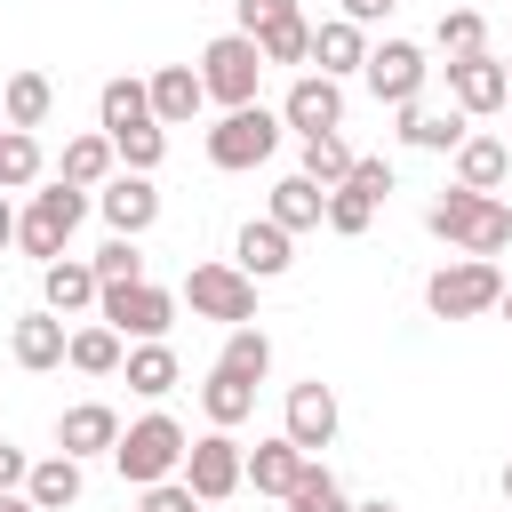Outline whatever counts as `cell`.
I'll list each match as a JSON object with an SVG mask.
<instances>
[{"label":"cell","instance_id":"cell-1","mask_svg":"<svg viewBox=\"0 0 512 512\" xmlns=\"http://www.w3.org/2000/svg\"><path fill=\"white\" fill-rule=\"evenodd\" d=\"M424 232L432 240H448L456 256H504L512 248V208L496 200V192H464V184H448L432 208H424Z\"/></svg>","mask_w":512,"mask_h":512},{"label":"cell","instance_id":"cell-2","mask_svg":"<svg viewBox=\"0 0 512 512\" xmlns=\"http://www.w3.org/2000/svg\"><path fill=\"white\" fill-rule=\"evenodd\" d=\"M184 424L168 416V408H152V416H136V424H120V440H112V464H120V480L128 488H160V480H176L184 472Z\"/></svg>","mask_w":512,"mask_h":512},{"label":"cell","instance_id":"cell-3","mask_svg":"<svg viewBox=\"0 0 512 512\" xmlns=\"http://www.w3.org/2000/svg\"><path fill=\"white\" fill-rule=\"evenodd\" d=\"M496 296H504V264H488V256H448L424 280L432 320H480V312H496Z\"/></svg>","mask_w":512,"mask_h":512},{"label":"cell","instance_id":"cell-4","mask_svg":"<svg viewBox=\"0 0 512 512\" xmlns=\"http://www.w3.org/2000/svg\"><path fill=\"white\" fill-rule=\"evenodd\" d=\"M280 112H264V104H240V112H224L216 128H208V168H224V176H248V168H264L272 152H280Z\"/></svg>","mask_w":512,"mask_h":512},{"label":"cell","instance_id":"cell-5","mask_svg":"<svg viewBox=\"0 0 512 512\" xmlns=\"http://www.w3.org/2000/svg\"><path fill=\"white\" fill-rule=\"evenodd\" d=\"M96 320H104L120 344H168V328H176V296H168V288H152V280L96 288Z\"/></svg>","mask_w":512,"mask_h":512},{"label":"cell","instance_id":"cell-6","mask_svg":"<svg viewBox=\"0 0 512 512\" xmlns=\"http://www.w3.org/2000/svg\"><path fill=\"white\" fill-rule=\"evenodd\" d=\"M200 88H208V104H224V112H240V104H256V80H264V56H256V40L248 32H216L208 48H200Z\"/></svg>","mask_w":512,"mask_h":512},{"label":"cell","instance_id":"cell-7","mask_svg":"<svg viewBox=\"0 0 512 512\" xmlns=\"http://www.w3.org/2000/svg\"><path fill=\"white\" fill-rule=\"evenodd\" d=\"M96 200L88 192H72V184H48V192H32V208L16 216V248L24 256H40V264H56L64 256V240L80 232V216H88Z\"/></svg>","mask_w":512,"mask_h":512},{"label":"cell","instance_id":"cell-8","mask_svg":"<svg viewBox=\"0 0 512 512\" xmlns=\"http://www.w3.org/2000/svg\"><path fill=\"white\" fill-rule=\"evenodd\" d=\"M232 32H248L264 64H312V24H304L296 0H240Z\"/></svg>","mask_w":512,"mask_h":512},{"label":"cell","instance_id":"cell-9","mask_svg":"<svg viewBox=\"0 0 512 512\" xmlns=\"http://www.w3.org/2000/svg\"><path fill=\"white\" fill-rule=\"evenodd\" d=\"M360 80H368V96H376V104L408 112V104H424L432 64H424V48H416V40H376V48H368V64H360Z\"/></svg>","mask_w":512,"mask_h":512},{"label":"cell","instance_id":"cell-10","mask_svg":"<svg viewBox=\"0 0 512 512\" xmlns=\"http://www.w3.org/2000/svg\"><path fill=\"white\" fill-rule=\"evenodd\" d=\"M184 304L200 320H224V328H256V280L232 272V264H192L184 272Z\"/></svg>","mask_w":512,"mask_h":512},{"label":"cell","instance_id":"cell-11","mask_svg":"<svg viewBox=\"0 0 512 512\" xmlns=\"http://www.w3.org/2000/svg\"><path fill=\"white\" fill-rule=\"evenodd\" d=\"M240 464H248V448H240L232 432H200V440L184 448V472H176V480H184L200 504H224V496H240V488H248V480H240Z\"/></svg>","mask_w":512,"mask_h":512},{"label":"cell","instance_id":"cell-12","mask_svg":"<svg viewBox=\"0 0 512 512\" xmlns=\"http://www.w3.org/2000/svg\"><path fill=\"white\" fill-rule=\"evenodd\" d=\"M280 128H288V136H336V128H344V80L296 72L288 96H280Z\"/></svg>","mask_w":512,"mask_h":512},{"label":"cell","instance_id":"cell-13","mask_svg":"<svg viewBox=\"0 0 512 512\" xmlns=\"http://www.w3.org/2000/svg\"><path fill=\"white\" fill-rule=\"evenodd\" d=\"M96 216L112 224V240H144V232L160 224V184H152V176L112 168V176L96 184Z\"/></svg>","mask_w":512,"mask_h":512},{"label":"cell","instance_id":"cell-14","mask_svg":"<svg viewBox=\"0 0 512 512\" xmlns=\"http://www.w3.org/2000/svg\"><path fill=\"white\" fill-rule=\"evenodd\" d=\"M448 104L464 112V120H488V112H504L512 104V88H504V56H448Z\"/></svg>","mask_w":512,"mask_h":512},{"label":"cell","instance_id":"cell-15","mask_svg":"<svg viewBox=\"0 0 512 512\" xmlns=\"http://www.w3.org/2000/svg\"><path fill=\"white\" fill-rule=\"evenodd\" d=\"M336 392L320 384V376H304V384H288V408H280V440H296L304 456H320L328 440H336Z\"/></svg>","mask_w":512,"mask_h":512},{"label":"cell","instance_id":"cell-16","mask_svg":"<svg viewBox=\"0 0 512 512\" xmlns=\"http://www.w3.org/2000/svg\"><path fill=\"white\" fill-rule=\"evenodd\" d=\"M224 264H232V272H248V280H280V272L296 264V240H288V232H280L272 216H248Z\"/></svg>","mask_w":512,"mask_h":512},{"label":"cell","instance_id":"cell-17","mask_svg":"<svg viewBox=\"0 0 512 512\" xmlns=\"http://www.w3.org/2000/svg\"><path fill=\"white\" fill-rule=\"evenodd\" d=\"M112 440H120V416H112L104 400H72V408L56 416V448H64L72 464H88V456H112Z\"/></svg>","mask_w":512,"mask_h":512},{"label":"cell","instance_id":"cell-18","mask_svg":"<svg viewBox=\"0 0 512 512\" xmlns=\"http://www.w3.org/2000/svg\"><path fill=\"white\" fill-rule=\"evenodd\" d=\"M40 312H56V320H80V312H96V272H88L80 256H56V264H40Z\"/></svg>","mask_w":512,"mask_h":512},{"label":"cell","instance_id":"cell-19","mask_svg":"<svg viewBox=\"0 0 512 512\" xmlns=\"http://www.w3.org/2000/svg\"><path fill=\"white\" fill-rule=\"evenodd\" d=\"M64 336H72V328H64L56 312H24V320L8 328V352H16L24 376H48V368H64Z\"/></svg>","mask_w":512,"mask_h":512},{"label":"cell","instance_id":"cell-20","mask_svg":"<svg viewBox=\"0 0 512 512\" xmlns=\"http://www.w3.org/2000/svg\"><path fill=\"white\" fill-rule=\"evenodd\" d=\"M304 464H312V456H304L296 440H256L248 464H240V480H248L256 496H280V504H288V488L304 480Z\"/></svg>","mask_w":512,"mask_h":512},{"label":"cell","instance_id":"cell-21","mask_svg":"<svg viewBox=\"0 0 512 512\" xmlns=\"http://www.w3.org/2000/svg\"><path fill=\"white\" fill-rule=\"evenodd\" d=\"M144 96H152V120H160V128H184V120L208 104V88H200L192 64H160V72L144 80Z\"/></svg>","mask_w":512,"mask_h":512},{"label":"cell","instance_id":"cell-22","mask_svg":"<svg viewBox=\"0 0 512 512\" xmlns=\"http://www.w3.org/2000/svg\"><path fill=\"white\" fill-rule=\"evenodd\" d=\"M464 136H472V120H464L456 104H408V112H400V144H408V152H456Z\"/></svg>","mask_w":512,"mask_h":512},{"label":"cell","instance_id":"cell-23","mask_svg":"<svg viewBox=\"0 0 512 512\" xmlns=\"http://www.w3.org/2000/svg\"><path fill=\"white\" fill-rule=\"evenodd\" d=\"M448 160H456V184H464V192H496V184L512 176V144H504V136H480V128H472Z\"/></svg>","mask_w":512,"mask_h":512},{"label":"cell","instance_id":"cell-24","mask_svg":"<svg viewBox=\"0 0 512 512\" xmlns=\"http://www.w3.org/2000/svg\"><path fill=\"white\" fill-rule=\"evenodd\" d=\"M80 488H88V480H80V464H72L64 448H56V456H40V464L24 472V496H32V512H72V504H80Z\"/></svg>","mask_w":512,"mask_h":512},{"label":"cell","instance_id":"cell-25","mask_svg":"<svg viewBox=\"0 0 512 512\" xmlns=\"http://www.w3.org/2000/svg\"><path fill=\"white\" fill-rule=\"evenodd\" d=\"M312 64H320L328 80H344V72H360V64H368V32H360V24H344V16H328V24H312Z\"/></svg>","mask_w":512,"mask_h":512},{"label":"cell","instance_id":"cell-26","mask_svg":"<svg viewBox=\"0 0 512 512\" xmlns=\"http://www.w3.org/2000/svg\"><path fill=\"white\" fill-rule=\"evenodd\" d=\"M144 120H152V96H144V80L112 72V80L96 88V128H104V136H128V128H144Z\"/></svg>","mask_w":512,"mask_h":512},{"label":"cell","instance_id":"cell-27","mask_svg":"<svg viewBox=\"0 0 512 512\" xmlns=\"http://www.w3.org/2000/svg\"><path fill=\"white\" fill-rule=\"evenodd\" d=\"M120 360H128V344H120L104 320H80V328L64 336V368H80V376H120Z\"/></svg>","mask_w":512,"mask_h":512},{"label":"cell","instance_id":"cell-28","mask_svg":"<svg viewBox=\"0 0 512 512\" xmlns=\"http://www.w3.org/2000/svg\"><path fill=\"white\" fill-rule=\"evenodd\" d=\"M120 376H128V392H136V400H168V392L184 384V368H176V352H168V344H128Z\"/></svg>","mask_w":512,"mask_h":512},{"label":"cell","instance_id":"cell-29","mask_svg":"<svg viewBox=\"0 0 512 512\" xmlns=\"http://www.w3.org/2000/svg\"><path fill=\"white\" fill-rule=\"evenodd\" d=\"M200 416H208V432H240V424L256 416V384L208 368V384H200Z\"/></svg>","mask_w":512,"mask_h":512},{"label":"cell","instance_id":"cell-30","mask_svg":"<svg viewBox=\"0 0 512 512\" xmlns=\"http://www.w3.org/2000/svg\"><path fill=\"white\" fill-rule=\"evenodd\" d=\"M112 168H120V160H112V136L96 128V136H72V144H64V160H56V184H72V192H96Z\"/></svg>","mask_w":512,"mask_h":512},{"label":"cell","instance_id":"cell-31","mask_svg":"<svg viewBox=\"0 0 512 512\" xmlns=\"http://www.w3.org/2000/svg\"><path fill=\"white\" fill-rule=\"evenodd\" d=\"M320 208H328V192H320L312 176H280V184H272V208H264V216H272V224H280V232L296 240V232H312V224H320Z\"/></svg>","mask_w":512,"mask_h":512},{"label":"cell","instance_id":"cell-32","mask_svg":"<svg viewBox=\"0 0 512 512\" xmlns=\"http://www.w3.org/2000/svg\"><path fill=\"white\" fill-rule=\"evenodd\" d=\"M56 112V88H48V72H16L8 88H0V120L8 128H40Z\"/></svg>","mask_w":512,"mask_h":512},{"label":"cell","instance_id":"cell-33","mask_svg":"<svg viewBox=\"0 0 512 512\" xmlns=\"http://www.w3.org/2000/svg\"><path fill=\"white\" fill-rule=\"evenodd\" d=\"M40 168H48L40 136H32V128H0V192H32Z\"/></svg>","mask_w":512,"mask_h":512},{"label":"cell","instance_id":"cell-34","mask_svg":"<svg viewBox=\"0 0 512 512\" xmlns=\"http://www.w3.org/2000/svg\"><path fill=\"white\" fill-rule=\"evenodd\" d=\"M296 152H304V168H296V176H312L320 192H336V184L352 176V160H360L344 136H296Z\"/></svg>","mask_w":512,"mask_h":512},{"label":"cell","instance_id":"cell-35","mask_svg":"<svg viewBox=\"0 0 512 512\" xmlns=\"http://www.w3.org/2000/svg\"><path fill=\"white\" fill-rule=\"evenodd\" d=\"M216 368L240 376V384H264V368H272V336H264V328H232L224 352H216Z\"/></svg>","mask_w":512,"mask_h":512},{"label":"cell","instance_id":"cell-36","mask_svg":"<svg viewBox=\"0 0 512 512\" xmlns=\"http://www.w3.org/2000/svg\"><path fill=\"white\" fill-rule=\"evenodd\" d=\"M432 40H440V56H480V48H488V16H480V8H440Z\"/></svg>","mask_w":512,"mask_h":512},{"label":"cell","instance_id":"cell-37","mask_svg":"<svg viewBox=\"0 0 512 512\" xmlns=\"http://www.w3.org/2000/svg\"><path fill=\"white\" fill-rule=\"evenodd\" d=\"M112 160H120L128 176H152V168L168 160V128H160V120H144V128H128V136H112Z\"/></svg>","mask_w":512,"mask_h":512},{"label":"cell","instance_id":"cell-38","mask_svg":"<svg viewBox=\"0 0 512 512\" xmlns=\"http://www.w3.org/2000/svg\"><path fill=\"white\" fill-rule=\"evenodd\" d=\"M288 512H352V496H344V488H336V472L312 456V464H304V480L288 488Z\"/></svg>","mask_w":512,"mask_h":512},{"label":"cell","instance_id":"cell-39","mask_svg":"<svg viewBox=\"0 0 512 512\" xmlns=\"http://www.w3.org/2000/svg\"><path fill=\"white\" fill-rule=\"evenodd\" d=\"M320 224H328L336 240H360V232L376 224V200H368V192H352V184H336V192H328V208H320Z\"/></svg>","mask_w":512,"mask_h":512},{"label":"cell","instance_id":"cell-40","mask_svg":"<svg viewBox=\"0 0 512 512\" xmlns=\"http://www.w3.org/2000/svg\"><path fill=\"white\" fill-rule=\"evenodd\" d=\"M88 272H96V288H128V280H144V256H136V240H104L88 256Z\"/></svg>","mask_w":512,"mask_h":512},{"label":"cell","instance_id":"cell-41","mask_svg":"<svg viewBox=\"0 0 512 512\" xmlns=\"http://www.w3.org/2000/svg\"><path fill=\"white\" fill-rule=\"evenodd\" d=\"M344 184H352V192H368V200H376V208H384V192H392V160H376V152H360V160H352V176H344Z\"/></svg>","mask_w":512,"mask_h":512},{"label":"cell","instance_id":"cell-42","mask_svg":"<svg viewBox=\"0 0 512 512\" xmlns=\"http://www.w3.org/2000/svg\"><path fill=\"white\" fill-rule=\"evenodd\" d=\"M192 504H200V496H192L184 480H160V488H144V504H136V512H192Z\"/></svg>","mask_w":512,"mask_h":512},{"label":"cell","instance_id":"cell-43","mask_svg":"<svg viewBox=\"0 0 512 512\" xmlns=\"http://www.w3.org/2000/svg\"><path fill=\"white\" fill-rule=\"evenodd\" d=\"M24 472H32V456L0 440V496H16V488H24Z\"/></svg>","mask_w":512,"mask_h":512},{"label":"cell","instance_id":"cell-44","mask_svg":"<svg viewBox=\"0 0 512 512\" xmlns=\"http://www.w3.org/2000/svg\"><path fill=\"white\" fill-rule=\"evenodd\" d=\"M392 8H400V0H344V24H360V32H368V24H376V16H392Z\"/></svg>","mask_w":512,"mask_h":512},{"label":"cell","instance_id":"cell-45","mask_svg":"<svg viewBox=\"0 0 512 512\" xmlns=\"http://www.w3.org/2000/svg\"><path fill=\"white\" fill-rule=\"evenodd\" d=\"M0 248H16V208H8V192H0Z\"/></svg>","mask_w":512,"mask_h":512},{"label":"cell","instance_id":"cell-46","mask_svg":"<svg viewBox=\"0 0 512 512\" xmlns=\"http://www.w3.org/2000/svg\"><path fill=\"white\" fill-rule=\"evenodd\" d=\"M352 512H400V504H392V496H368V504H352Z\"/></svg>","mask_w":512,"mask_h":512},{"label":"cell","instance_id":"cell-47","mask_svg":"<svg viewBox=\"0 0 512 512\" xmlns=\"http://www.w3.org/2000/svg\"><path fill=\"white\" fill-rule=\"evenodd\" d=\"M0 512H32V496H24V488H16V496H0Z\"/></svg>","mask_w":512,"mask_h":512},{"label":"cell","instance_id":"cell-48","mask_svg":"<svg viewBox=\"0 0 512 512\" xmlns=\"http://www.w3.org/2000/svg\"><path fill=\"white\" fill-rule=\"evenodd\" d=\"M496 312H504V320H512V280H504V296H496Z\"/></svg>","mask_w":512,"mask_h":512},{"label":"cell","instance_id":"cell-49","mask_svg":"<svg viewBox=\"0 0 512 512\" xmlns=\"http://www.w3.org/2000/svg\"><path fill=\"white\" fill-rule=\"evenodd\" d=\"M504 504H512V464H504Z\"/></svg>","mask_w":512,"mask_h":512},{"label":"cell","instance_id":"cell-50","mask_svg":"<svg viewBox=\"0 0 512 512\" xmlns=\"http://www.w3.org/2000/svg\"><path fill=\"white\" fill-rule=\"evenodd\" d=\"M504 88H512V56H504Z\"/></svg>","mask_w":512,"mask_h":512},{"label":"cell","instance_id":"cell-51","mask_svg":"<svg viewBox=\"0 0 512 512\" xmlns=\"http://www.w3.org/2000/svg\"><path fill=\"white\" fill-rule=\"evenodd\" d=\"M504 112H512V104H504Z\"/></svg>","mask_w":512,"mask_h":512}]
</instances>
